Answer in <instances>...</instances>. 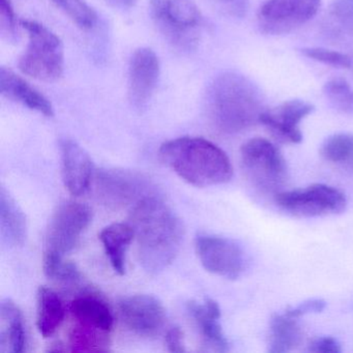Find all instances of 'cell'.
I'll return each mask as SVG.
<instances>
[{
    "instance_id": "cell-33",
    "label": "cell",
    "mask_w": 353,
    "mask_h": 353,
    "mask_svg": "<svg viewBox=\"0 0 353 353\" xmlns=\"http://www.w3.org/2000/svg\"><path fill=\"white\" fill-rule=\"evenodd\" d=\"M325 305V301L322 299H310V301L299 303L292 309L287 310L286 313L299 319L301 316L307 315V314L320 313L323 311Z\"/></svg>"
},
{
    "instance_id": "cell-34",
    "label": "cell",
    "mask_w": 353,
    "mask_h": 353,
    "mask_svg": "<svg viewBox=\"0 0 353 353\" xmlns=\"http://www.w3.org/2000/svg\"><path fill=\"white\" fill-rule=\"evenodd\" d=\"M310 351L315 353H339L341 346L336 339L332 336H322L316 339L310 344Z\"/></svg>"
},
{
    "instance_id": "cell-12",
    "label": "cell",
    "mask_w": 353,
    "mask_h": 353,
    "mask_svg": "<svg viewBox=\"0 0 353 353\" xmlns=\"http://www.w3.org/2000/svg\"><path fill=\"white\" fill-rule=\"evenodd\" d=\"M119 314L128 330L143 338L156 336L166 323V310L152 295L136 294L121 299Z\"/></svg>"
},
{
    "instance_id": "cell-35",
    "label": "cell",
    "mask_w": 353,
    "mask_h": 353,
    "mask_svg": "<svg viewBox=\"0 0 353 353\" xmlns=\"http://www.w3.org/2000/svg\"><path fill=\"white\" fill-rule=\"evenodd\" d=\"M167 348L170 352L183 353L185 352V343H183V334L179 326L171 327L167 332L166 339Z\"/></svg>"
},
{
    "instance_id": "cell-10",
    "label": "cell",
    "mask_w": 353,
    "mask_h": 353,
    "mask_svg": "<svg viewBox=\"0 0 353 353\" xmlns=\"http://www.w3.org/2000/svg\"><path fill=\"white\" fill-rule=\"evenodd\" d=\"M321 0H268L257 14L258 28L263 34H289L313 19Z\"/></svg>"
},
{
    "instance_id": "cell-5",
    "label": "cell",
    "mask_w": 353,
    "mask_h": 353,
    "mask_svg": "<svg viewBox=\"0 0 353 353\" xmlns=\"http://www.w3.org/2000/svg\"><path fill=\"white\" fill-rule=\"evenodd\" d=\"M154 23L175 48H195L201 34L202 16L194 0H150Z\"/></svg>"
},
{
    "instance_id": "cell-18",
    "label": "cell",
    "mask_w": 353,
    "mask_h": 353,
    "mask_svg": "<svg viewBox=\"0 0 353 353\" xmlns=\"http://www.w3.org/2000/svg\"><path fill=\"white\" fill-rule=\"evenodd\" d=\"M70 311L76 324L88 330L109 334L114 324L112 312L104 299L84 293L72 301Z\"/></svg>"
},
{
    "instance_id": "cell-7",
    "label": "cell",
    "mask_w": 353,
    "mask_h": 353,
    "mask_svg": "<svg viewBox=\"0 0 353 353\" xmlns=\"http://www.w3.org/2000/svg\"><path fill=\"white\" fill-rule=\"evenodd\" d=\"M276 203L292 216L315 218L340 214L346 208L347 199L340 190L315 183L305 189L279 192Z\"/></svg>"
},
{
    "instance_id": "cell-21",
    "label": "cell",
    "mask_w": 353,
    "mask_h": 353,
    "mask_svg": "<svg viewBox=\"0 0 353 353\" xmlns=\"http://www.w3.org/2000/svg\"><path fill=\"white\" fill-rule=\"evenodd\" d=\"M134 237L133 227L125 223H114L101 231L100 241L117 274H125V255Z\"/></svg>"
},
{
    "instance_id": "cell-36",
    "label": "cell",
    "mask_w": 353,
    "mask_h": 353,
    "mask_svg": "<svg viewBox=\"0 0 353 353\" xmlns=\"http://www.w3.org/2000/svg\"><path fill=\"white\" fill-rule=\"evenodd\" d=\"M113 7L119 8L121 10H129L135 7L137 0H106Z\"/></svg>"
},
{
    "instance_id": "cell-23",
    "label": "cell",
    "mask_w": 353,
    "mask_h": 353,
    "mask_svg": "<svg viewBox=\"0 0 353 353\" xmlns=\"http://www.w3.org/2000/svg\"><path fill=\"white\" fill-rule=\"evenodd\" d=\"M301 334L297 318L278 314L270 321V341L268 351L272 353L289 352L301 344Z\"/></svg>"
},
{
    "instance_id": "cell-2",
    "label": "cell",
    "mask_w": 353,
    "mask_h": 353,
    "mask_svg": "<svg viewBox=\"0 0 353 353\" xmlns=\"http://www.w3.org/2000/svg\"><path fill=\"white\" fill-rule=\"evenodd\" d=\"M205 97L208 117L222 133H241L260 123L263 96L243 74L223 72L210 82Z\"/></svg>"
},
{
    "instance_id": "cell-17",
    "label": "cell",
    "mask_w": 353,
    "mask_h": 353,
    "mask_svg": "<svg viewBox=\"0 0 353 353\" xmlns=\"http://www.w3.org/2000/svg\"><path fill=\"white\" fill-rule=\"evenodd\" d=\"M196 325L199 328L204 345L210 350L226 352L229 343L220 324L221 309L219 303L212 299H205L202 303L191 301L188 305Z\"/></svg>"
},
{
    "instance_id": "cell-16",
    "label": "cell",
    "mask_w": 353,
    "mask_h": 353,
    "mask_svg": "<svg viewBox=\"0 0 353 353\" xmlns=\"http://www.w3.org/2000/svg\"><path fill=\"white\" fill-rule=\"evenodd\" d=\"M0 94L45 117H54V108L50 101L26 80L6 67L0 68Z\"/></svg>"
},
{
    "instance_id": "cell-8",
    "label": "cell",
    "mask_w": 353,
    "mask_h": 353,
    "mask_svg": "<svg viewBox=\"0 0 353 353\" xmlns=\"http://www.w3.org/2000/svg\"><path fill=\"white\" fill-rule=\"evenodd\" d=\"M92 220V210L81 202L59 204L47 229L45 253L67 255L75 249Z\"/></svg>"
},
{
    "instance_id": "cell-9",
    "label": "cell",
    "mask_w": 353,
    "mask_h": 353,
    "mask_svg": "<svg viewBox=\"0 0 353 353\" xmlns=\"http://www.w3.org/2000/svg\"><path fill=\"white\" fill-rule=\"evenodd\" d=\"M99 200L110 208L135 206L148 196L154 195L152 183L135 171L106 169L96 175Z\"/></svg>"
},
{
    "instance_id": "cell-26",
    "label": "cell",
    "mask_w": 353,
    "mask_h": 353,
    "mask_svg": "<svg viewBox=\"0 0 353 353\" xmlns=\"http://www.w3.org/2000/svg\"><path fill=\"white\" fill-rule=\"evenodd\" d=\"M72 351L92 352L109 350V334L81 327L76 324L70 332Z\"/></svg>"
},
{
    "instance_id": "cell-25",
    "label": "cell",
    "mask_w": 353,
    "mask_h": 353,
    "mask_svg": "<svg viewBox=\"0 0 353 353\" xmlns=\"http://www.w3.org/2000/svg\"><path fill=\"white\" fill-rule=\"evenodd\" d=\"M325 28L338 38L353 37V0H334L326 15Z\"/></svg>"
},
{
    "instance_id": "cell-28",
    "label": "cell",
    "mask_w": 353,
    "mask_h": 353,
    "mask_svg": "<svg viewBox=\"0 0 353 353\" xmlns=\"http://www.w3.org/2000/svg\"><path fill=\"white\" fill-rule=\"evenodd\" d=\"M63 256L45 253L43 268L45 274L51 280L63 284H73L81 280V272L72 262L65 261Z\"/></svg>"
},
{
    "instance_id": "cell-3",
    "label": "cell",
    "mask_w": 353,
    "mask_h": 353,
    "mask_svg": "<svg viewBox=\"0 0 353 353\" xmlns=\"http://www.w3.org/2000/svg\"><path fill=\"white\" fill-rule=\"evenodd\" d=\"M159 157L181 179L195 187L223 185L232 177V165L226 152L204 138L169 140L161 145Z\"/></svg>"
},
{
    "instance_id": "cell-27",
    "label": "cell",
    "mask_w": 353,
    "mask_h": 353,
    "mask_svg": "<svg viewBox=\"0 0 353 353\" xmlns=\"http://www.w3.org/2000/svg\"><path fill=\"white\" fill-rule=\"evenodd\" d=\"M52 3L81 30H90L98 22L96 11L86 0H52Z\"/></svg>"
},
{
    "instance_id": "cell-14",
    "label": "cell",
    "mask_w": 353,
    "mask_h": 353,
    "mask_svg": "<svg viewBox=\"0 0 353 353\" xmlns=\"http://www.w3.org/2000/svg\"><path fill=\"white\" fill-rule=\"evenodd\" d=\"M313 111L311 103L303 100L286 101L276 108L264 110L260 117V123L280 141L301 143L303 133L299 125Z\"/></svg>"
},
{
    "instance_id": "cell-6",
    "label": "cell",
    "mask_w": 353,
    "mask_h": 353,
    "mask_svg": "<svg viewBox=\"0 0 353 353\" xmlns=\"http://www.w3.org/2000/svg\"><path fill=\"white\" fill-rule=\"evenodd\" d=\"M241 164L252 183L264 192H276L288 176L280 150L264 138L248 140L241 148Z\"/></svg>"
},
{
    "instance_id": "cell-22",
    "label": "cell",
    "mask_w": 353,
    "mask_h": 353,
    "mask_svg": "<svg viewBox=\"0 0 353 353\" xmlns=\"http://www.w3.org/2000/svg\"><path fill=\"white\" fill-rule=\"evenodd\" d=\"M65 305L52 289L42 286L37 295V326L44 338L53 336L65 319Z\"/></svg>"
},
{
    "instance_id": "cell-1",
    "label": "cell",
    "mask_w": 353,
    "mask_h": 353,
    "mask_svg": "<svg viewBox=\"0 0 353 353\" xmlns=\"http://www.w3.org/2000/svg\"><path fill=\"white\" fill-rule=\"evenodd\" d=\"M131 221L142 268L150 274L166 270L183 245L185 228L181 219L154 194L133 206Z\"/></svg>"
},
{
    "instance_id": "cell-31",
    "label": "cell",
    "mask_w": 353,
    "mask_h": 353,
    "mask_svg": "<svg viewBox=\"0 0 353 353\" xmlns=\"http://www.w3.org/2000/svg\"><path fill=\"white\" fill-rule=\"evenodd\" d=\"M0 32L9 42L18 39L17 20L11 0H0Z\"/></svg>"
},
{
    "instance_id": "cell-19",
    "label": "cell",
    "mask_w": 353,
    "mask_h": 353,
    "mask_svg": "<svg viewBox=\"0 0 353 353\" xmlns=\"http://www.w3.org/2000/svg\"><path fill=\"white\" fill-rule=\"evenodd\" d=\"M0 235L3 243L10 248L23 245L28 236L26 214L3 187L0 191Z\"/></svg>"
},
{
    "instance_id": "cell-11",
    "label": "cell",
    "mask_w": 353,
    "mask_h": 353,
    "mask_svg": "<svg viewBox=\"0 0 353 353\" xmlns=\"http://www.w3.org/2000/svg\"><path fill=\"white\" fill-rule=\"evenodd\" d=\"M196 253L208 272L235 280L243 274L245 256L235 241L216 235L200 234L196 237Z\"/></svg>"
},
{
    "instance_id": "cell-29",
    "label": "cell",
    "mask_w": 353,
    "mask_h": 353,
    "mask_svg": "<svg viewBox=\"0 0 353 353\" xmlns=\"http://www.w3.org/2000/svg\"><path fill=\"white\" fill-rule=\"evenodd\" d=\"M323 94L336 110L345 114H353V88L346 80L336 78L326 82Z\"/></svg>"
},
{
    "instance_id": "cell-15",
    "label": "cell",
    "mask_w": 353,
    "mask_h": 353,
    "mask_svg": "<svg viewBox=\"0 0 353 353\" xmlns=\"http://www.w3.org/2000/svg\"><path fill=\"white\" fill-rule=\"evenodd\" d=\"M61 173L65 189L73 196H81L90 189L94 165L90 154L73 140L61 142Z\"/></svg>"
},
{
    "instance_id": "cell-32",
    "label": "cell",
    "mask_w": 353,
    "mask_h": 353,
    "mask_svg": "<svg viewBox=\"0 0 353 353\" xmlns=\"http://www.w3.org/2000/svg\"><path fill=\"white\" fill-rule=\"evenodd\" d=\"M210 5L227 17L241 19L249 9L250 0H208Z\"/></svg>"
},
{
    "instance_id": "cell-4",
    "label": "cell",
    "mask_w": 353,
    "mask_h": 353,
    "mask_svg": "<svg viewBox=\"0 0 353 353\" xmlns=\"http://www.w3.org/2000/svg\"><path fill=\"white\" fill-rule=\"evenodd\" d=\"M28 44L18 67L30 77L41 81H57L65 70V50L61 39L39 22L22 20Z\"/></svg>"
},
{
    "instance_id": "cell-30",
    "label": "cell",
    "mask_w": 353,
    "mask_h": 353,
    "mask_svg": "<svg viewBox=\"0 0 353 353\" xmlns=\"http://www.w3.org/2000/svg\"><path fill=\"white\" fill-rule=\"evenodd\" d=\"M301 54L307 59H313L323 65L339 69L353 70V57L338 51L330 49L319 48V47H309L301 50Z\"/></svg>"
},
{
    "instance_id": "cell-20",
    "label": "cell",
    "mask_w": 353,
    "mask_h": 353,
    "mask_svg": "<svg viewBox=\"0 0 353 353\" xmlns=\"http://www.w3.org/2000/svg\"><path fill=\"white\" fill-rule=\"evenodd\" d=\"M26 345L23 316L11 299L0 305V352L20 353Z\"/></svg>"
},
{
    "instance_id": "cell-24",
    "label": "cell",
    "mask_w": 353,
    "mask_h": 353,
    "mask_svg": "<svg viewBox=\"0 0 353 353\" xmlns=\"http://www.w3.org/2000/svg\"><path fill=\"white\" fill-rule=\"evenodd\" d=\"M322 158L339 168L353 173V135L338 133L330 136L320 150Z\"/></svg>"
},
{
    "instance_id": "cell-13",
    "label": "cell",
    "mask_w": 353,
    "mask_h": 353,
    "mask_svg": "<svg viewBox=\"0 0 353 353\" xmlns=\"http://www.w3.org/2000/svg\"><path fill=\"white\" fill-rule=\"evenodd\" d=\"M160 61L154 50L146 47L137 49L129 65L128 94L134 108L141 110L148 106L160 77Z\"/></svg>"
}]
</instances>
